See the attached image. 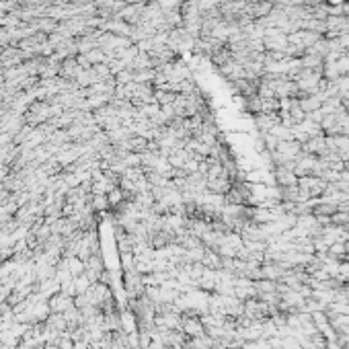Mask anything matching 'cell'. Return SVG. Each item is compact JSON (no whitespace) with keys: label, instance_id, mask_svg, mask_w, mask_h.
Wrapping results in <instances>:
<instances>
[{"label":"cell","instance_id":"4","mask_svg":"<svg viewBox=\"0 0 349 349\" xmlns=\"http://www.w3.org/2000/svg\"><path fill=\"white\" fill-rule=\"evenodd\" d=\"M345 170H347V172H349V160H347V162H345Z\"/></svg>","mask_w":349,"mask_h":349},{"label":"cell","instance_id":"3","mask_svg":"<svg viewBox=\"0 0 349 349\" xmlns=\"http://www.w3.org/2000/svg\"><path fill=\"white\" fill-rule=\"evenodd\" d=\"M324 3V0H304V5H308V7H314V5H320Z\"/></svg>","mask_w":349,"mask_h":349},{"label":"cell","instance_id":"2","mask_svg":"<svg viewBox=\"0 0 349 349\" xmlns=\"http://www.w3.org/2000/svg\"><path fill=\"white\" fill-rule=\"evenodd\" d=\"M183 331H185V335H191L195 339V337H204L206 326L198 318H187V320H183Z\"/></svg>","mask_w":349,"mask_h":349},{"label":"cell","instance_id":"1","mask_svg":"<svg viewBox=\"0 0 349 349\" xmlns=\"http://www.w3.org/2000/svg\"><path fill=\"white\" fill-rule=\"evenodd\" d=\"M273 181L277 187H292V185H298V177L296 172L286 168V166H275L273 168Z\"/></svg>","mask_w":349,"mask_h":349}]
</instances>
